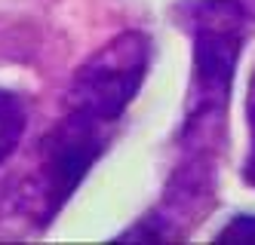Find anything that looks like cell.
Instances as JSON below:
<instances>
[{"label": "cell", "instance_id": "cell-5", "mask_svg": "<svg viewBox=\"0 0 255 245\" xmlns=\"http://www.w3.org/2000/svg\"><path fill=\"white\" fill-rule=\"evenodd\" d=\"M222 239H255V218H237L222 233Z\"/></svg>", "mask_w": 255, "mask_h": 245}, {"label": "cell", "instance_id": "cell-2", "mask_svg": "<svg viewBox=\"0 0 255 245\" xmlns=\"http://www.w3.org/2000/svg\"><path fill=\"white\" fill-rule=\"evenodd\" d=\"M151 62V40L141 31H123L108 40L77 68L65 95V110H74L105 126H117L138 89Z\"/></svg>", "mask_w": 255, "mask_h": 245}, {"label": "cell", "instance_id": "cell-1", "mask_svg": "<svg viewBox=\"0 0 255 245\" xmlns=\"http://www.w3.org/2000/svg\"><path fill=\"white\" fill-rule=\"evenodd\" d=\"M175 12L194 43V77L181 126V165L209 168L246 37V9L240 0H185Z\"/></svg>", "mask_w": 255, "mask_h": 245}, {"label": "cell", "instance_id": "cell-3", "mask_svg": "<svg viewBox=\"0 0 255 245\" xmlns=\"http://www.w3.org/2000/svg\"><path fill=\"white\" fill-rule=\"evenodd\" d=\"M111 141V126L89 120L74 110H65L40 141V196H43V221H49L68 196L80 187L89 168L105 154Z\"/></svg>", "mask_w": 255, "mask_h": 245}, {"label": "cell", "instance_id": "cell-4", "mask_svg": "<svg viewBox=\"0 0 255 245\" xmlns=\"http://www.w3.org/2000/svg\"><path fill=\"white\" fill-rule=\"evenodd\" d=\"M28 129V107L9 89H0V163H6Z\"/></svg>", "mask_w": 255, "mask_h": 245}, {"label": "cell", "instance_id": "cell-6", "mask_svg": "<svg viewBox=\"0 0 255 245\" xmlns=\"http://www.w3.org/2000/svg\"><path fill=\"white\" fill-rule=\"evenodd\" d=\"M249 126H252V147H249V160H246L243 172H246V181L255 184V123H249Z\"/></svg>", "mask_w": 255, "mask_h": 245}]
</instances>
